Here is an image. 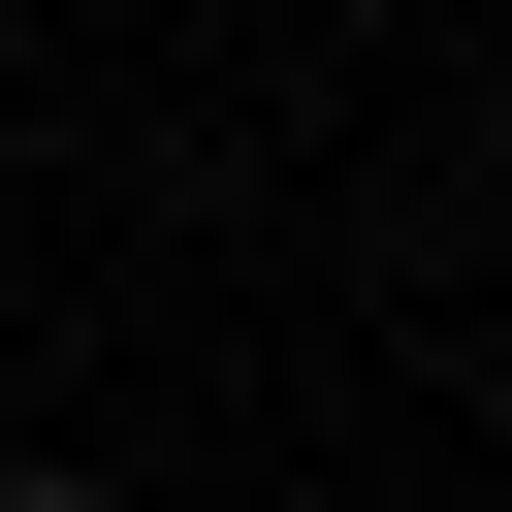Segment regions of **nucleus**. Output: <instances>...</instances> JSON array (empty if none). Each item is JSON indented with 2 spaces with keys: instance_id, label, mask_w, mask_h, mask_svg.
<instances>
[{
  "instance_id": "1",
  "label": "nucleus",
  "mask_w": 512,
  "mask_h": 512,
  "mask_svg": "<svg viewBox=\"0 0 512 512\" xmlns=\"http://www.w3.org/2000/svg\"><path fill=\"white\" fill-rule=\"evenodd\" d=\"M0 512H96V480H0Z\"/></svg>"
}]
</instances>
